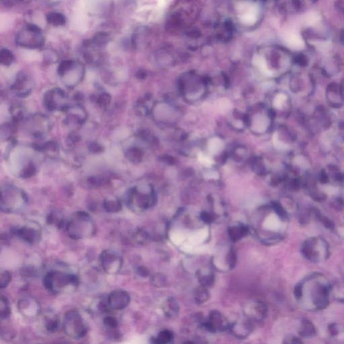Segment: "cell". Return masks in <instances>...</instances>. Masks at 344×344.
<instances>
[{
	"label": "cell",
	"mask_w": 344,
	"mask_h": 344,
	"mask_svg": "<svg viewBox=\"0 0 344 344\" xmlns=\"http://www.w3.org/2000/svg\"><path fill=\"white\" fill-rule=\"evenodd\" d=\"M16 235L24 242L31 245L39 243L41 238V228L37 223H29L14 231Z\"/></svg>",
	"instance_id": "cell-10"
},
{
	"label": "cell",
	"mask_w": 344,
	"mask_h": 344,
	"mask_svg": "<svg viewBox=\"0 0 344 344\" xmlns=\"http://www.w3.org/2000/svg\"><path fill=\"white\" fill-rule=\"evenodd\" d=\"M88 182H89V183L93 186V187H100V186L107 184L108 179L101 176L91 177V178L88 180Z\"/></svg>",
	"instance_id": "cell-41"
},
{
	"label": "cell",
	"mask_w": 344,
	"mask_h": 344,
	"mask_svg": "<svg viewBox=\"0 0 344 344\" xmlns=\"http://www.w3.org/2000/svg\"><path fill=\"white\" fill-rule=\"evenodd\" d=\"M150 190L148 187H140L128 191L126 203L128 208L135 213H141L152 205Z\"/></svg>",
	"instance_id": "cell-7"
},
{
	"label": "cell",
	"mask_w": 344,
	"mask_h": 344,
	"mask_svg": "<svg viewBox=\"0 0 344 344\" xmlns=\"http://www.w3.org/2000/svg\"><path fill=\"white\" fill-rule=\"evenodd\" d=\"M45 107L49 111H65L69 107L65 92L60 88L48 90L44 95Z\"/></svg>",
	"instance_id": "cell-9"
},
{
	"label": "cell",
	"mask_w": 344,
	"mask_h": 344,
	"mask_svg": "<svg viewBox=\"0 0 344 344\" xmlns=\"http://www.w3.org/2000/svg\"><path fill=\"white\" fill-rule=\"evenodd\" d=\"M15 60L13 54L10 50L3 48L0 53V63L3 65L9 66L11 65Z\"/></svg>",
	"instance_id": "cell-31"
},
{
	"label": "cell",
	"mask_w": 344,
	"mask_h": 344,
	"mask_svg": "<svg viewBox=\"0 0 344 344\" xmlns=\"http://www.w3.org/2000/svg\"><path fill=\"white\" fill-rule=\"evenodd\" d=\"M33 88L32 80L24 73L21 72L16 78L15 82L10 87L12 92L17 96L23 98L31 93Z\"/></svg>",
	"instance_id": "cell-13"
},
{
	"label": "cell",
	"mask_w": 344,
	"mask_h": 344,
	"mask_svg": "<svg viewBox=\"0 0 344 344\" xmlns=\"http://www.w3.org/2000/svg\"><path fill=\"white\" fill-rule=\"evenodd\" d=\"M36 173V168L33 163H29L27 166L24 167L21 172L20 176L23 178H30L34 176Z\"/></svg>",
	"instance_id": "cell-35"
},
{
	"label": "cell",
	"mask_w": 344,
	"mask_h": 344,
	"mask_svg": "<svg viewBox=\"0 0 344 344\" xmlns=\"http://www.w3.org/2000/svg\"><path fill=\"white\" fill-rule=\"evenodd\" d=\"M210 295L205 286L198 288L194 293V298L196 303L201 304L207 301Z\"/></svg>",
	"instance_id": "cell-30"
},
{
	"label": "cell",
	"mask_w": 344,
	"mask_h": 344,
	"mask_svg": "<svg viewBox=\"0 0 344 344\" xmlns=\"http://www.w3.org/2000/svg\"><path fill=\"white\" fill-rule=\"evenodd\" d=\"M319 20H320V16L318 15V14L314 13V12L309 14L306 17V22L309 25H314V24L319 22Z\"/></svg>",
	"instance_id": "cell-44"
},
{
	"label": "cell",
	"mask_w": 344,
	"mask_h": 344,
	"mask_svg": "<svg viewBox=\"0 0 344 344\" xmlns=\"http://www.w3.org/2000/svg\"><path fill=\"white\" fill-rule=\"evenodd\" d=\"M179 305L173 298H169L165 302L163 310L165 315L169 318L175 317L179 312Z\"/></svg>",
	"instance_id": "cell-21"
},
{
	"label": "cell",
	"mask_w": 344,
	"mask_h": 344,
	"mask_svg": "<svg viewBox=\"0 0 344 344\" xmlns=\"http://www.w3.org/2000/svg\"><path fill=\"white\" fill-rule=\"evenodd\" d=\"M63 329L67 337L80 340L88 333V328L80 313L71 310L66 313L63 321Z\"/></svg>",
	"instance_id": "cell-6"
},
{
	"label": "cell",
	"mask_w": 344,
	"mask_h": 344,
	"mask_svg": "<svg viewBox=\"0 0 344 344\" xmlns=\"http://www.w3.org/2000/svg\"><path fill=\"white\" fill-rule=\"evenodd\" d=\"M39 149L51 156L52 154H57L59 152V146L57 142L51 141L43 144Z\"/></svg>",
	"instance_id": "cell-33"
},
{
	"label": "cell",
	"mask_w": 344,
	"mask_h": 344,
	"mask_svg": "<svg viewBox=\"0 0 344 344\" xmlns=\"http://www.w3.org/2000/svg\"><path fill=\"white\" fill-rule=\"evenodd\" d=\"M335 297L339 301H344V282L337 283L331 285V295Z\"/></svg>",
	"instance_id": "cell-29"
},
{
	"label": "cell",
	"mask_w": 344,
	"mask_h": 344,
	"mask_svg": "<svg viewBox=\"0 0 344 344\" xmlns=\"http://www.w3.org/2000/svg\"><path fill=\"white\" fill-rule=\"evenodd\" d=\"M10 313H11V309H10V303L8 298L4 296H1V302H0V317H1V320H6L7 319L10 317Z\"/></svg>",
	"instance_id": "cell-26"
},
{
	"label": "cell",
	"mask_w": 344,
	"mask_h": 344,
	"mask_svg": "<svg viewBox=\"0 0 344 344\" xmlns=\"http://www.w3.org/2000/svg\"><path fill=\"white\" fill-rule=\"evenodd\" d=\"M173 333L171 332L169 330H163L156 338L153 339L152 342L154 344H166L170 343L173 340Z\"/></svg>",
	"instance_id": "cell-24"
},
{
	"label": "cell",
	"mask_w": 344,
	"mask_h": 344,
	"mask_svg": "<svg viewBox=\"0 0 344 344\" xmlns=\"http://www.w3.org/2000/svg\"><path fill=\"white\" fill-rule=\"evenodd\" d=\"M74 62L71 60L63 61L59 65L58 69H57L58 74L60 75L61 77H62L64 74H66L74 66Z\"/></svg>",
	"instance_id": "cell-36"
},
{
	"label": "cell",
	"mask_w": 344,
	"mask_h": 344,
	"mask_svg": "<svg viewBox=\"0 0 344 344\" xmlns=\"http://www.w3.org/2000/svg\"><path fill=\"white\" fill-rule=\"evenodd\" d=\"M103 208L107 213H119L122 210V203L117 198L111 196L104 200Z\"/></svg>",
	"instance_id": "cell-20"
},
{
	"label": "cell",
	"mask_w": 344,
	"mask_h": 344,
	"mask_svg": "<svg viewBox=\"0 0 344 344\" xmlns=\"http://www.w3.org/2000/svg\"><path fill=\"white\" fill-rule=\"evenodd\" d=\"M67 119L68 123L76 125H82L86 121V112L80 105L69 106L66 110Z\"/></svg>",
	"instance_id": "cell-16"
},
{
	"label": "cell",
	"mask_w": 344,
	"mask_h": 344,
	"mask_svg": "<svg viewBox=\"0 0 344 344\" xmlns=\"http://www.w3.org/2000/svg\"><path fill=\"white\" fill-rule=\"evenodd\" d=\"M274 144L275 147L277 149H286V145L283 144L282 142L279 141L278 140V137L276 136V135L274 136Z\"/></svg>",
	"instance_id": "cell-47"
},
{
	"label": "cell",
	"mask_w": 344,
	"mask_h": 344,
	"mask_svg": "<svg viewBox=\"0 0 344 344\" xmlns=\"http://www.w3.org/2000/svg\"><path fill=\"white\" fill-rule=\"evenodd\" d=\"M111 102V95L109 94L104 93L100 94L98 95L96 98V103L98 104L100 107H106L109 106Z\"/></svg>",
	"instance_id": "cell-37"
},
{
	"label": "cell",
	"mask_w": 344,
	"mask_h": 344,
	"mask_svg": "<svg viewBox=\"0 0 344 344\" xmlns=\"http://www.w3.org/2000/svg\"><path fill=\"white\" fill-rule=\"evenodd\" d=\"M204 326L211 332H215L219 330H223L229 328L222 314L217 312H213L210 314L207 321L204 324Z\"/></svg>",
	"instance_id": "cell-15"
},
{
	"label": "cell",
	"mask_w": 344,
	"mask_h": 344,
	"mask_svg": "<svg viewBox=\"0 0 344 344\" xmlns=\"http://www.w3.org/2000/svg\"><path fill=\"white\" fill-rule=\"evenodd\" d=\"M18 309L20 313L27 318H34L41 313V305L38 300L31 297H23L18 300Z\"/></svg>",
	"instance_id": "cell-11"
},
{
	"label": "cell",
	"mask_w": 344,
	"mask_h": 344,
	"mask_svg": "<svg viewBox=\"0 0 344 344\" xmlns=\"http://www.w3.org/2000/svg\"><path fill=\"white\" fill-rule=\"evenodd\" d=\"M198 277H199L200 283L205 287L211 286L213 284L214 279H215L213 274L211 272H208V273L201 272V273L198 274Z\"/></svg>",
	"instance_id": "cell-34"
},
{
	"label": "cell",
	"mask_w": 344,
	"mask_h": 344,
	"mask_svg": "<svg viewBox=\"0 0 344 344\" xmlns=\"http://www.w3.org/2000/svg\"><path fill=\"white\" fill-rule=\"evenodd\" d=\"M94 43L98 47H102L107 44L108 42V34L106 33H99L93 40Z\"/></svg>",
	"instance_id": "cell-40"
},
{
	"label": "cell",
	"mask_w": 344,
	"mask_h": 344,
	"mask_svg": "<svg viewBox=\"0 0 344 344\" xmlns=\"http://www.w3.org/2000/svg\"><path fill=\"white\" fill-rule=\"evenodd\" d=\"M103 323L104 326L107 329L111 330L116 329L119 326V321L115 317H112V316H108V317L104 318Z\"/></svg>",
	"instance_id": "cell-39"
},
{
	"label": "cell",
	"mask_w": 344,
	"mask_h": 344,
	"mask_svg": "<svg viewBox=\"0 0 344 344\" xmlns=\"http://www.w3.org/2000/svg\"><path fill=\"white\" fill-rule=\"evenodd\" d=\"M299 333L300 335L303 337H307V338L312 337L315 335V328L311 321L304 320L301 323Z\"/></svg>",
	"instance_id": "cell-25"
},
{
	"label": "cell",
	"mask_w": 344,
	"mask_h": 344,
	"mask_svg": "<svg viewBox=\"0 0 344 344\" xmlns=\"http://www.w3.org/2000/svg\"><path fill=\"white\" fill-rule=\"evenodd\" d=\"M198 158H199V161L200 162L202 163L203 166L206 167H211L212 165H213V161L212 160L211 158L208 157L207 156H206V155L203 154V153H200L199 156H198Z\"/></svg>",
	"instance_id": "cell-43"
},
{
	"label": "cell",
	"mask_w": 344,
	"mask_h": 344,
	"mask_svg": "<svg viewBox=\"0 0 344 344\" xmlns=\"http://www.w3.org/2000/svg\"><path fill=\"white\" fill-rule=\"evenodd\" d=\"M47 20L48 23L56 26V27L64 25L66 21L63 15L60 13H57V12L48 14L47 16Z\"/></svg>",
	"instance_id": "cell-28"
},
{
	"label": "cell",
	"mask_w": 344,
	"mask_h": 344,
	"mask_svg": "<svg viewBox=\"0 0 344 344\" xmlns=\"http://www.w3.org/2000/svg\"><path fill=\"white\" fill-rule=\"evenodd\" d=\"M43 323L45 329L49 333L56 332L60 326L58 316L53 313H47L43 318Z\"/></svg>",
	"instance_id": "cell-18"
},
{
	"label": "cell",
	"mask_w": 344,
	"mask_h": 344,
	"mask_svg": "<svg viewBox=\"0 0 344 344\" xmlns=\"http://www.w3.org/2000/svg\"><path fill=\"white\" fill-rule=\"evenodd\" d=\"M12 281V275L8 271L2 270L1 272L0 279V287L1 289L6 288Z\"/></svg>",
	"instance_id": "cell-38"
},
{
	"label": "cell",
	"mask_w": 344,
	"mask_h": 344,
	"mask_svg": "<svg viewBox=\"0 0 344 344\" xmlns=\"http://www.w3.org/2000/svg\"><path fill=\"white\" fill-rule=\"evenodd\" d=\"M287 43L290 47L294 49H301L304 47V42L299 34L291 33L287 37Z\"/></svg>",
	"instance_id": "cell-22"
},
{
	"label": "cell",
	"mask_w": 344,
	"mask_h": 344,
	"mask_svg": "<svg viewBox=\"0 0 344 344\" xmlns=\"http://www.w3.org/2000/svg\"><path fill=\"white\" fill-rule=\"evenodd\" d=\"M28 203L29 198L22 189L12 185L1 188L0 208L3 213H18L27 206Z\"/></svg>",
	"instance_id": "cell-4"
},
{
	"label": "cell",
	"mask_w": 344,
	"mask_h": 344,
	"mask_svg": "<svg viewBox=\"0 0 344 344\" xmlns=\"http://www.w3.org/2000/svg\"><path fill=\"white\" fill-rule=\"evenodd\" d=\"M43 286L53 295H60L70 293L78 288L79 278L76 274L61 270H51L45 274Z\"/></svg>",
	"instance_id": "cell-2"
},
{
	"label": "cell",
	"mask_w": 344,
	"mask_h": 344,
	"mask_svg": "<svg viewBox=\"0 0 344 344\" xmlns=\"http://www.w3.org/2000/svg\"><path fill=\"white\" fill-rule=\"evenodd\" d=\"M90 152L97 154L102 152V146L98 144V142H92L89 145Z\"/></svg>",
	"instance_id": "cell-45"
},
{
	"label": "cell",
	"mask_w": 344,
	"mask_h": 344,
	"mask_svg": "<svg viewBox=\"0 0 344 344\" xmlns=\"http://www.w3.org/2000/svg\"><path fill=\"white\" fill-rule=\"evenodd\" d=\"M131 301L129 294L124 290H115L109 294L107 298V306L111 310H123L128 307Z\"/></svg>",
	"instance_id": "cell-12"
},
{
	"label": "cell",
	"mask_w": 344,
	"mask_h": 344,
	"mask_svg": "<svg viewBox=\"0 0 344 344\" xmlns=\"http://www.w3.org/2000/svg\"><path fill=\"white\" fill-rule=\"evenodd\" d=\"M139 270H140V274H141V275L143 276H147V274H149L148 271H147V269L142 268V267H140V268L139 269Z\"/></svg>",
	"instance_id": "cell-48"
},
{
	"label": "cell",
	"mask_w": 344,
	"mask_h": 344,
	"mask_svg": "<svg viewBox=\"0 0 344 344\" xmlns=\"http://www.w3.org/2000/svg\"><path fill=\"white\" fill-rule=\"evenodd\" d=\"M204 177L206 179H218L219 173L215 171H208L204 173Z\"/></svg>",
	"instance_id": "cell-46"
},
{
	"label": "cell",
	"mask_w": 344,
	"mask_h": 344,
	"mask_svg": "<svg viewBox=\"0 0 344 344\" xmlns=\"http://www.w3.org/2000/svg\"><path fill=\"white\" fill-rule=\"evenodd\" d=\"M231 331L238 338H245L250 334L252 329L251 324L248 321H239L229 326Z\"/></svg>",
	"instance_id": "cell-17"
},
{
	"label": "cell",
	"mask_w": 344,
	"mask_h": 344,
	"mask_svg": "<svg viewBox=\"0 0 344 344\" xmlns=\"http://www.w3.org/2000/svg\"><path fill=\"white\" fill-rule=\"evenodd\" d=\"M286 100V95L283 94H279L276 95L275 98H274L273 102L274 107L277 109H282Z\"/></svg>",
	"instance_id": "cell-42"
},
{
	"label": "cell",
	"mask_w": 344,
	"mask_h": 344,
	"mask_svg": "<svg viewBox=\"0 0 344 344\" xmlns=\"http://www.w3.org/2000/svg\"><path fill=\"white\" fill-rule=\"evenodd\" d=\"M100 262L102 269L106 273L115 275L119 273L123 266V258L114 250L107 249L102 251Z\"/></svg>",
	"instance_id": "cell-8"
},
{
	"label": "cell",
	"mask_w": 344,
	"mask_h": 344,
	"mask_svg": "<svg viewBox=\"0 0 344 344\" xmlns=\"http://www.w3.org/2000/svg\"><path fill=\"white\" fill-rule=\"evenodd\" d=\"M66 231L74 240L90 239L97 232L96 224L89 213L77 211L73 214L65 225Z\"/></svg>",
	"instance_id": "cell-3"
},
{
	"label": "cell",
	"mask_w": 344,
	"mask_h": 344,
	"mask_svg": "<svg viewBox=\"0 0 344 344\" xmlns=\"http://www.w3.org/2000/svg\"><path fill=\"white\" fill-rule=\"evenodd\" d=\"M295 295L302 308L317 312L329 305L331 284L322 274H313L297 284Z\"/></svg>",
	"instance_id": "cell-1"
},
{
	"label": "cell",
	"mask_w": 344,
	"mask_h": 344,
	"mask_svg": "<svg viewBox=\"0 0 344 344\" xmlns=\"http://www.w3.org/2000/svg\"><path fill=\"white\" fill-rule=\"evenodd\" d=\"M267 312V306L262 301H253L245 307V313L248 318L252 320L262 321Z\"/></svg>",
	"instance_id": "cell-14"
},
{
	"label": "cell",
	"mask_w": 344,
	"mask_h": 344,
	"mask_svg": "<svg viewBox=\"0 0 344 344\" xmlns=\"http://www.w3.org/2000/svg\"><path fill=\"white\" fill-rule=\"evenodd\" d=\"M48 224L49 225H54L55 227L58 228H62L64 225V219L63 215L59 212L55 211L48 215L47 220Z\"/></svg>",
	"instance_id": "cell-23"
},
{
	"label": "cell",
	"mask_w": 344,
	"mask_h": 344,
	"mask_svg": "<svg viewBox=\"0 0 344 344\" xmlns=\"http://www.w3.org/2000/svg\"><path fill=\"white\" fill-rule=\"evenodd\" d=\"M267 125L266 119L265 117L262 116H256L253 123V128L255 131L262 133L266 129Z\"/></svg>",
	"instance_id": "cell-32"
},
{
	"label": "cell",
	"mask_w": 344,
	"mask_h": 344,
	"mask_svg": "<svg viewBox=\"0 0 344 344\" xmlns=\"http://www.w3.org/2000/svg\"><path fill=\"white\" fill-rule=\"evenodd\" d=\"M301 251L305 258L309 261L321 263L329 258V245L324 238L312 237L303 243Z\"/></svg>",
	"instance_id": "cell-5"
},
{
	"label": "cell",
	"mask_w": 344,
	"mask_h": 344,
	"mask_svg": "<svg viewBox=\"0 0 344 344\" xmlns=\"http://www.w3.org/2000/svg\"><path fill=\"white\" fill-rule=\"evenodd\" d=\"M208 149L212 154H219L223 149V141L218 137L212 139L208 143Z\"/></svg>",
	"instance_id": "cell-27"
},
{
	"label": "cell",
	"mask_w": 344,
	"mask_h": 344,
	"mask_svg": "<svg viewBox=\"0 0 344 344\" xmlns=\"http://www.w3.org/2000/svg\"><path fill=\"white\" fill-rule=\"evenodd\" d=\"M248 227L246 225H237L229 227L228 234L231 240L234 242L240 240L248 234Z\"/></svg>",
	"instance_id": "cell-19"
}]
</instances>
